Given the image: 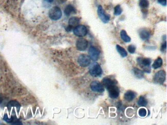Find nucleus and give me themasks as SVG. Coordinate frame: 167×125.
I'll list each match as a JSON object with an SVG mask.
<instances>
[{
    "label": "nucleus",
    "instance_id": "1",
    "mask_svg": "<svg viewBox=\"0 0 167 125\" xmlns=\"http://www.w3.org/2000/svg\"><path fill=\"white\" fill-rule=\"evenodd\" d=\"M137 62H138V65L143 69V71L144 72L147 73L151 72V64L152 62L151 59L147 58L139 57L137 59Z\"/></svg>",
    "mask_w": 167,
    "mask_h": 125
},
{
    "label": "nucleus",
    "instance_id": "2",
    "mask_svg": "<svg viewBox=\"0 0 167 125\" xmlns=\"http://www.w3.org/2000/svg\"><path fill=\"white\" fill-rule=\"evenodd\" d=\"M89 73L93 77H99L102 74V69L99 64L97 62L92 63L89 68Z\"/></svg>",
    "mask_w": 167,
    "mask_h": 125
},
{
    "label": "nucleus",
    "instance_id": "3",
    "mask_svg": "<svg viewBox=\"0 0 167 125\" xmlns=\"http://www.w3.org/2000/svg\"><path fill=\"white\" fill-rule=\"evenodd\" d=\"M49 16L52 20L57 21L61 18L62 16V12L60 8L58 6H54L49 11Z\"/></svg>",
    "mask_w": 167,
    "mask_h": 125
},
{
    "label": "nucleus",
    "instance_id": "4",
    "mask_svg": "<svg viewBox=\"0 0 167 125\" xmlns=\"http://www.w3.org/2000/svg\"><path fill=\"white\" fill-rule=\"evenodd\" d=\"M166 74V72L164 70H160L157 71L153 77L154 82L157 84H162L165 81Z\"/></svg>",
    "mask_w": 167,
    "mask_h": 125
},
{
    "label": "nucleus",
    "instance_id": "5",
    "mask_svg": "<svg viewBox=\"0 0 167 125\" xmlns=\"http://www.w3.org/2000/svg\"><path fill=\"white\" fill-rule=\"evenodd\" d=\"M78 62L80 66L82 67H87L91 62V58L86 54H80L78 57Z\"/></svg>",
    "mask_w": 167,
    "mask_h": 125
},
{
    "label": "nucleus",
    "instance_id": "6",
    "mask_svg": "<svg viewBox=\"0 0 167 125\" xmlns=\"http://www.w3.org/2000/svg\"><path fill=\"white\" fill-rule=\"evenodd\" d=\"M74 34L78 37L85 36L87 33V29L84 25H78L73 29Z\"/></svg>",
    "mask_w": 167,
    "mask_h": 125
},
{
    "label": "nucleus",
    "instance_id": "7",
    "mask_svg": "<svg viewBox=\"0 0 167 125\" xmlns=\"http://www.w3.org/2000/svg\"><path fill=\"white\" fill-rule=\"evenodd\" d=\"M98 14L99 15V18L101 21L105 23H107L110 20V16L109 15L107 14L105 11L104 10L101 5H99L98 8Z\"/></svg>",
    "mask_w": 167,
    "mask_h": 125
},
{
    "label": "nucleus",
    "instance_id": "8",
    "mask_svg": "<svg viewBox=\"0 0 167 125\" xmlns=\"http://www.w3.org/2000/svg\"><path fill=\"white\" fill-rule=\"evenodd\" d=\"M107 90L108 91L110 97L112 99H116L119 96L120 89L116 85L110 87L107 89Z\"/></svg>",
    "mask_w": 167,
    "mask_h": 125
},
{
    "label": "nucleus",
    "instance_id": "9",
    "mask_svg": "<svg viewBox=\"0 0 167 125\" xmlns=\"http://www.w3.org/2000/svg\"><path fill=\"white\" fill-rule=\"evenodd\" d=\"M88 42L83 38H79L76 42V47L77 49L81 51L85 50L88 47Z\"/></svg>",
    "mask_w": 167,
    "mask_h": 125
},
{
    "label": "nucleus",
    "instance_id": "10",
    "mask_svg": "<svg viewBox=\"0 0 167 125\" xmlns=\"http://www.w3.org/2000/svg\"><path fill=\"white\" fill-rule=\"evenodd\" d=\"M90 88L91 89L97 92H103L105 91V88L102 84L98 81H94L90 84Z\"/></svg>",
    "mask_w": 167,
    "mask_h": 125
},
{
    "label": "nucleus",
    "instance_id": "11",
    "mask_svg": "<svg viewBox=\"0 0 167 125\" xmlns=\"http://www.w3.org/2000/svg\"><path fill=\"white\" fill-rule=\"evenodd\" d=\"M89 56L93 61H97L99 59L100 54L99 49L95 47H90L88 50Z\"/></svg>",
    "mask_w": 167,
    "mask_h": 125
},
{
    "label": "nucleus",
    "instance_id": "12",
    "mask_svg": "<svg viewBox=\"0 0 167 125\" xmlns=\"http://www.w3.org/2000/svg\"><path fill=\"white\" fill-rule=\"evenodd\" d=\"M79 19L77 17H73L71 18L68 22L69 26L66 28L67 31L68 32L72 31L75 27L78 26L79 25Z\"/></svg>",
    "mask_w": 167,
    "mask_h": 125
},
{
    "label": "nucleus",
    "instance_id": "13",
    "mask_svg": "<svg viewBox=\"0 0 167 125\" xmlns=\"http://www.w3.org/2000/svg\"><path fill=\"white\" fill-rule=\"evenodd\" d=\"M139 36L143 41H147L151 36L150 31L146 28H141L139 31Z\"/></svg>",
    "mask_w": 167,
    "mask_h": 125
},
{
    "label": "nucleus",
    "instance_id": "14",
    "mask_svg": "<svg viewBox=\"0 0 167 125\" xmlns=\"http://www.w3.org/2000/svg\"><path fill=\"white\" fill-rule=\"evenodd\" d=\"M101 82H102L101 84L103 85V86L105 87L106 89L113 85H117V81L115 80V79H111V78H110L109 77H105V78H104L103 79Z\"/></svg>",
    "mask_w": 167,
    "mask_h": 125
},
{
    "label": "nucleus",
    "instance_id": "15",
    "mask_svg": "<svg viewBox=\"0 0 167 125\" xmlns=\"http://www.w3.org/2000/svg\"><path fill=\"white\" fill-rule=\"evenodd\" d=\"M136 94L133 91L128 90L124 95V98L125 100L128 102L132 101L136 97Z\"/></svg>",
    "mask_w": 167,
    "mask_h": 125
},
{
    "label": "nucleus",
    "instance_id": "16",
    "mask_svg": "<svg viewBox=\"0 0 167 125\" xmlns=\"http://www.w3.org/2000/svg\"><path fill=\"white\" fill-rule=\"evenodd\" d=\"M77 11L76 8L72 5H68L66 7L64 10V13L67 16L70 15L71 14L76 13Z\"/></svg>",
    "mask_w": 167,
    "mask_h": 125
},
{
    "label": "nucleus",
    "instance_id": "17",
    "mask_svg": "<svg viewBox=\"0 0 167 125\" xmlns=\"http://www.w3.org/2000/svg\"><path fill=\"white\" fill-rule=\"evenodd\" d=\"M133 72L136 78L139 79H142L144 76V71L137 68H133Z\"/></svg>",
    "mask_w": 167,
    "mask_h": 125
},
{
    "label": "nucleus",
    "instance_id": "18",
    "mask_svg": "<svg viewBox=\"0 0 167 125\" xmlns=\"http://www.w3.org/2000/svg\"><path fill=\"white\" fill-rule=\"evenodd\" d=\"M116 47L117 50L119 52V53L120 54V56L122 57H125L127 56V53L124 48L119 46V45H117Z\"/></svg>",
    "mask_w": 167,
    "mask_h": 125
},
{
    "label": "nucleus",
    "instance_id": "19",
    "mask_svg": "<svg viewBox=\"0 0 167 125\" xmlns=\"http://www.w3.org/2000/svg\"><path fill=\"white\" fill-rule=\"evenodd\" d=\"M163 64V60L161 57H158L156 60L154 62L152 65V67L155 69L161 67Z\"/></svg>",
    "mask_w": 167,
    "mask_h": 125
},
{
    "label": "nucleus",
    "instance_id": "20",
    "mask_svg": "<svg viewBox=\"0 0 167 125\" xmlns=\"http://www.w3.org/2000/svg\"><path fill=\"white\" fill-rule=\"evenodd\" d=\"M120 36L122 39L126 43H129L131 41V38L128 36L126 33V32L125 30H122L120 31Z\"/></svg>",
    "mask_w": 167,
    "mask_h": 125
},
{
    "label": "nucleus",
    "instance_id": "21",
    "mask_svg": "<svg viewBox=\"0 0 167 125\" xmlns=\"http://www.w3.org/2000/svg\"><path fill=\"white\" fill-rule=\"evenodd\" d=\"M13 107H16L18 111H19V109H20L21 106L18 102H17L16 101H11L7 105V108H8V109L10 110L11 109V108Z\"/></svg>",
    "mask_w": 167,
    "mask_h": 125
},
{
    "label": "nucleus",
    "instance_id": "22",
    "mask_svg": "<svg viewBox=\"0 0 167 125\" xmlns=\"http://www.w3.org/2000/svg\"><path fill=\"white\" fill-rule=\"evenodd\" d=\"M148 103L147 100L144 96L140 97L138 101V105L141 107H146Z\"/></svg>",
    "mask_w": 167,
    "mask_h": 125
},
{
    "label": "nucleus",
    "instance_id": "23",
    "mask_svg": "<svg viewBox=\"0 0 167 125\" xmlns=\"http://www.w3.org/2000/svg\"><path fill=\"white\" fill-rule=\"evenodd\" d=\"M149 5V2L147 0H141L139 3V6L142 9H146Z\"/></svg>",
    "mask_w": 167,
    "mask_h": 125
},
{
    "label": "nucleus",
    "instance_id": "24",
    "mask_svg": "<svg viewBox=\"0 0 167 125\" xmlns=\"http://www.w3.org/2000/svg\"><path fill=\"white\" fill-rule=\"evenodd\" d=\"M123 12V9L120 5L116 6L114 9V15L115 16L120 15Z\"/></svg>",
    "mask_w": 167,
    "mask_h": 125
},
{
    "label": "nucleus",
    "instance_id": "25",
    "mask_svg": "<svg viewBox=\"0 0 167 125\" xmlns=\"http://www.w3.org/2000/svg\"><path fill=\"white\" fill-rule=\"evenodd\" d=\"M147 114V111L146 109L144 108H141L139 109V115L142 117H144L146 116Z\"/></svg>",
    "mask_w": 167,
    "mask_h": 125
},
{
    "label": "nucleus",
    "instance_id": "26",
    "mask_svg": "<svg viewBox=\"0 0 167 125\" xmlns=\"http://www.w3.org/2000/svg\"><path fill=\"white\" fill-rule=\"evenodd\" d=\"M136 48V47L135 46L131 45L127 47V50H128V52L131 54H133L134 52H135Z\"/></svg>",
    "mask_w": 167,
    "mask_h": 125
},
{
    "label": "nucleus",
    "instance_id": "27",
    "mask_svg": "<svg viewBox=\"0 0 167 125\" xmlns=\"http://www.w3.org/2000/svg\"><path fill=\"white\" fill-rule=\"evenodd\" d=\"M4 120L7 123H12V122L14 120V117H13V116H12L11 118H8L7 115L5 114L4 116Z\"/></svg>",
    "mask_w": 167,
    "mask_h": 125
},
{
    "label": "nucleus",
    "instance_id": "28",
    "mask_svg": "<svg viewBox=\"0 0 167 125\" xmlns=\"http://www.w3.org/2000/svg\"><path fill=\"white\" fill-rule=\"evenodd\" d=\"M166 41L163 43L162 44V46H161V50L162 51V52H164V51H166Z\"/></svg>",
    "mask_w": 167,
    "mask_h": 125
},
{
    "label": "nucleus",
    "instance_id": "29",
    "mask_svg": "<svg viewBox=\"0 0 167 125\" xmlns=\"http://www.w3.org/2000/svg\"><path fill=\"white\" fill-rule=\"evenodd\" d=\"M158 2L163 6H166L167 5V0H158Z\"/></svg>",
    "mask_w": 167,
    "mask_h": 125
},
{
    "label": "nucleus",
    "instance_id": "30",
    "mask_svg": "<svg viewBox=\"0 0 167 125\" xmlns=\"http://www.w3.org/2000/svg\"><path fill=\"white\" fill-rule=\"evenodd\" d=\"M45 1H46L47 2H49V3H52V2L53 1V0H45Z\"/></svg>",
    "mask_w": 167,
    "mask_h": 125
}]
</instances>
